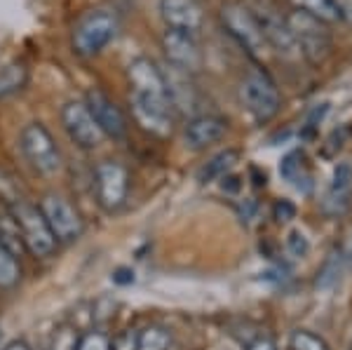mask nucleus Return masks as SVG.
I'll return each mask as SVG.
<instances>
[{
  "label": "nucleus",
  "instance_id": "nucleus-1",
  "mask_svg": "<svg viewBox=\"0 0 352 350\" xmlns=\"http://www.w3.org/2000/svg\"><path fill=\"white\" fill-rule=\"evenodd\" d=\"M120 17L111 8L87 10L76 21L71 33V50L80 59H94L118 38Z\"/></svg>",
  "mask_w": 352,
  "mask_h": 350
},
{
  "label": "nucleus",
  "instance_id": "nucleus-2",
  "mask_svg": "<svg viewBox=\"0 0 352 350\" xmlns=\"http://www.w3.org/2000/svg\"><path fill=\"white\" fill-rule=\"evenodd\" d=\"M240 99L244 104V109L249 111V116L258 122L265 125L272 118L280 113L282 97L277 83L270 78V73L265 69H261L258 64L249 66L244 73L242 83H240Z\"/></svg>",
  "mask_w": 352,
  "mask_h": 350
},
{
  "label": "nucleus",
  "instance_id": "nucleus-3",
  "mask_svg": "<svg viewBox=\"0 0 352 350\" xmlns=\"http://www.w3.org/2000/svg\"><path fill=\"white\" fill-rule=\"evenodd\" d=\"M289 28H292V36L296 41L298 54L303 56L308 64L312 66H322L329 59L333 50V38L329 33V24L315 19V17L294 10L287 14Z\"/></svg>",
  "mask_w": 352,
  "mask_h": 350
},
{
  "label": "nucleus",
  "instance_id": "nucleus-4",
  "mask_svg": "<svg viewBox=\"0 0 352 350\" xmlns=\"http://www.w3.org/2000/svg\"><path fill=\"white\" fill-rule=\"evenodd\" d=\"M19 149L26 162L43 177H54L64 167V157L47 127L43 122H28L19 134Z\"/></svg>",
  "mask_w": 352,
  "mask_h": 350
},
{
  "label": "nucleus",
  "instance_id": "nucleus-5",
  "mask_svg": "<svg viewBox=\"0 0 352 350\" xmlns=\"http://www.w3.org/2000/svg\"><path fill=\"white\" fill-rule=\"evenodd\" d=\"M247 8H249V12L254 14V19H256L261 33H263V41L270 50H275V52L282 56H289V59L298 56V47L292 36L287 17L282 14L270 0H252Z\"/></svg>",
  "mask_w": 352,
  "mask_h": 350
},
{
  "label": "nucleus",
  "instance_id": "nucleus-6",
  "mask_svg": "<svg viewBox=\"0 0 352 350\" xmlns=\"http://www.w3.org/2000/svg\"><path fill=\"white\" fill-rule=\"evenodd\" d=\"M16 221H19V228H21V235H24V245H26V252L33 254L36 259H50L52 254L56 252V238L50 228L47 219L43 217L41 207L38 205H31L28 200H21L16 202L12 207Z\"/></svg>",
  "mask_w": 352,
  "mask_h": 350
},
{
  "label": "nucleus",
  "instance_id": "nucleus-7",
  "mask_svg": "<svg viewBox=\"0 0 352 350\" xmlns=\"http://www.w3.org/2000/svg\"><path fill=\"white\" fill-rule=\"evenodd\" d=\"M129 172L118 160H101L94 169V193L96 202L104 212L116 214L124 207L129 197Z\"/></svg>",
  "mask_w": 352,
  "mask_h": 350
},
{
  "label": "nucleus",
  "instance_id": "nucleus-8",
  "mask_svg": "<svg viewBox=\"0 0 352 350\" xmlns=\"http://www.w3.org/2000/svg\"><path fill=\"white\" fill-rule=\"evenodd\" d=\"M221 24H223L226 33H228L232 41L240 45L252 59H258V56L265 52V47H268L263 41V33H261L256 19L249 12L247 5L226 3L223 8H221Z\"/></svg>",
  "mask_w": 352,
  "mask_h": 350
},
{
  "label": "nucleus",
  "instance_id": "nucleus-9",
  "mask_svg": "<svg viewBox=\"0 0 352 350\" xmlns=\"http://www.w3.org/2000/svg\"><path fill=\"white\" fill-rule=\"evenodd\" d=\"M41 212L47 219L50 228H52L54 238L59 245H71V242L80 240L85 233V219L78 212L73 202H68L64 195L50 193L41 200Z\"/></svg>",
  "mask_w": 352,
  "mask_h": 350
},
{
  "label": "nucleus",
  "instance_id": "nucleus-10",
  "mask_svg": "<svg viewBox=\"0 0 352 350\" xmlns=\"http://www.w3.org/2000/svg\"><path fill=\"white\" fill-rule=\"evenodd\" d=\"M129 106H132V116L144 132L153 134L157 139H167L174 129V116L169 99H155L144 97V94L129 92Z\"/></svg>",
  "mask_w": 352,
  "mask_h": 350
},
{
  "label": "nucleus",
  "instance_id": "nucleus-11",
  "mask_svg": "<svg viewBox=\"0 0 352 350\" xmlns=\"http://www.w3.org/2000/svg\"><path fill=\"white\" fill-rule=\"evenodd\" d=\"M61 125H64L68 139L82 151H94L101 146L104 134H101L99 125L94 122L92 113H89L85 101H66L61 106Z\"/></svg>",
  "mask_w": 352,
  "mask_h": 350
},
{
  "label": "nucleus",
  "instance_id": "nucleus-12",
  "mask_svg": "<svg viewBox=\"0 0 352 350\" xmlns=\"http://www.w3.org/2000/svg\"><path fill=\"white\" fill-rule=\"evenodd\" d=\"M162 50L164 56H167V66H174V69L190 73V76H195L204 64L200 43H197V36H192V33L164 28Z\"/></svg>",
  "mask_w": 352,
  "mask_h": 350
},
{
  "label": "nucleus",
  "instance_id": "nucleus-13",
  "mask_svg": "<svg viewBox=\"0 0 352 350\" xmlns=\"http://www.w3.org/2000/svg\"><path fill=\"white\" fill-rule=\"evenodd\" d=\"M82 101L87 104V109L92 113L94 122L99 125L104 137H109L113 141H122L127 137V129H129L127 118H124L120 106H118L104 89H99V87L87 89Z\"/></svg>",
  "mask_w": 352,
  "mask_h": 350
},
{
  "label": "nucleus",
  "instance_id": "nucleus-14",
  "mask_svg": "<svg viewBox=\"0 0 352 350\" xmlns=\"http://www.w3.org/2000/svg\"><path fill=\"white\" fill-rule=\"evenodd\" d=\"M129 92L144 94V97L169 99L167 83H164V71L148 56H134L127 66Z\"/></svg>",
  "mask_w": 352,
  "mask_h": 350
},
{
  "label": "nucleus",
  "instance_id": "nucleus-15",
  "mask_svg": "<svg viewBox=\"0 0 352 350\" xmlns=\"http://www.w3.org/2000/svg\"><path fill=\"white\" fill-rule=\"evenodd\" d=\"M157 10H160V17L167 28L200 36L204 26V12L197 0H160Z\"/></svg>",
  "mask_w": 352,
  "mask_h": 350
},
{
  "label": "nucleus",
  "instance_id": "nucleus-16",
  "mask_svg": "<svg viewBox=\"0 0 352 350\" xmlns=\"http://www.w3.org/2000/svg\"><path fill=\"white\" fill-rule=\"evenodd\" d=\"M228 132V120L214 113H200L188 118L184 127V139L190 151H204L212 144H217Z\"/></svg>",
  "mask_w": 352,
  "mask_h": 350
},
{
  "label": "nucleus",
  "instance_id": "nucleus-17",
  "mask_svg": "<svg viewBox=\"0 0 352 350\" xmlns=\"http://www.w3.org/2000/svg\"><path fill=\"white\" fill-rule=\"evenodd\" d=\"M164 83H167L169 104L174 111L186 113L190 118L200 116V92H197L190 73L169 66V71H164Z\"/></svg>",
  "mask_w": 352,
  "mask_h": 350
},
{
  "label": "nucleus",
  "instance_id": "nucleus-18",
  "mask_svg": "<svg viewBox=\"0 0 352 350\" xmlns=\"http://www.w3.org/2000/svg\"><path fill=\"white\" fill-rule=\"evenodd\" d=\"M237 160H240V151H235V149L221 151V153L209 157V160L200 167V172H197V182L200 184L221 182V179L228 177V174L232 172V167L237 165Z\"/></svg>",
  "mask_w": 352,
  "mask_h": 350
},
{
  "label": "nucleus",
  "instance_id": "nucleus-19",
  "mask_svg": "<svg viewBox=\"0 0 352 350\" xmlns=\"http://www.w3.org/2000/svg\"><path fill=\"white\" fill-rule=\"evenodd\" d=\"M0 245L8 247V250L19 259L26 254V245H24V235H21L19 221H16L12 207L3 205V202H0Z\"/></svg>",
  "mask_w": 352,
  "mask_h": 350
},
{
  "label": "nucleus",
  "instance_id": "nucleus-20",
  "mask_svg": "<svg viewBox=\"0 0 352 350\" xmlns=\"http://www.w3.org/2000/svg\"><path fill=\"white\" fill-rule=\"evenodd\" d=\"M280 174L285 182H289L296 188H310L312 182V174H310V165H308V157H305L303 151H292L282 157L280 162Z\"/></svg>",
  "mask_w": 352,
  "mask_h": 350
},
{
  "label": "nucleus",
  "instance_id": "nucleus-21",
  "mask_svg": "<svg viewBox=\"0 0 352 350\" xmlns=\"http://www.w3.org/2000/svg\"><path fill=\"white\" fill-rule=\"evenodd\" d=\"M343 261H345L343 250H340V247H333V250L324 256V261L320 263V268H317V275H315L317 289H331V287L336 285L340 273H343Z\"/></svg>",
  "mask_w": 352,
  "mask_h": 350
},
{
  "label": "nucleus",
  "instance_id": "nucleus-22",
  "mask_svg": "<svg viewBox=\"0 0 352 350\" xmlns=\"http://www.w3.org/2000/svg\"><path fill=\"white\" fill-rule=\"evenodd\" d=\"M28 83V69L24 64H8L0 69V101L19 94Z\"/></svg>",
  "mask_w": 352,
  "mask_h": 350
},
{
  "label": "nucleus",
  "instance_id": "nucleus-23",
  "mask_svg": "<svg viewBox=\"0 0 352 350\" xmlns=\"http://www.w3.org/2000/svg\"><path fill=\"white\" fill-rule=\"evenodd\" d=\"M296 10L315 17V19L324 21V24H336L343 21V12H340L336 0H294Z\"/></svg>",
  "mask_w": 352,
  "mask_h": 350
},
{
  "label": "nucleus",
  "instance_id": "nucleus-24",
  "mask_svg": "<svg viewBox=\"0 0 352 350\" xmlns=\"http://www.w3.org/2000/svg\"><path fill=\"white\" fill-rule=\"evenodd\" d=\"M82 338V329L73 322H61L56 325L50 334L47 350H78Z\"/></svg>",
  "mask_w": 352,
  "mask_h": 350
},
{
  "label": "nucleus",
  "instance_id": "nucleus-25",
  "mask_svg": "<svg viewBox=\"0 0 352 350\" xmlns=\"http://www.w3.org/2000/svg\"><path fill=\"white\" fill-rule=\"evenodd\" d=\"M21 280V263L8 247L0 245V292H10Z\"/></svg>",
  "mask_w": 352,
  "mask_h": 350
},
{
  "label": "nucleus",
  "instance_id": "nucleus-26",
  "mask_svg": "<svg viewBox=\"0 0 352 350\" xmlns=\"http://www.w3.org/2000/svg\"><path fill=\"white\" fill-rule=\"evenodd\" d=\"M172 331L160 325H148L139 331V350H169Z\"/></svg>",
  "mask_w": 352,
  "mask_h": 350
},
{
  "label": "nucleus",
  "instance_id": "nucleus-27",
  "mask_svg": "<svg viewBox=\"0 0 352 350\" xmlns=\"http://www.w3.org/2000/svg\"><path fill=\"white\" fill-rule=\"evenodd\" d=\"M289 350H331L324 336L310 329H294L289 334Z\"/></svg>",
  "mask_w": 352,
  "mask_h": 350
},
{
  "label": "nucleus",
  "instance_id": "nucleus-28",
  "mask_svg": "<svg viewBox=\"0 0 352 350\" xmlns=\"http://www.w3.org/2000/svg\"><path fill=\"white\" fill-rule=\"evenodd\" d=\"M26 200L24 193H21V186L19 182L8 172V169L0 167V202L8 207H14L16 202Z\"/></svg>",
  "mask_w": 352,
  "mask_h": 350
},
{
  "label": "nucleus",
  "instance_id": "nucleus-29",
  "mask_svg": "<svg viewBox=\"0 0 352 350\" xmlns=\"http://www.w3.org/2000/svg\"><path fill=\"white\" fill-rule=\"evenodd\" d=\"M78 350H113V336L99 327H92V329L82 331Z\"/></svg>",
  "mask_w": 352,
  "mask_h": 350
},
{
  "label": "nucleus",
  "instance_id": "nucleus-30",
  "mask_svg": "<svg viewBox=\"0 0 352 350\" xmlns=\"http://www.w3.org/2000/svg\"><path fill=\"white\" fill-rule=\"evenodd\" d=\"M287 252L292 254L294 259H303L305 254L310 252V242L305 238L300 230H292V233L287 235Z\"/></svg>",
  "mask_w": 352,
  "mask_h": 350
},
{
  "label": "nucleus",
  "instance_id": "nucleus-31",
  "mask_svg": "<svg viewBox=\"0 0 352 350\" xmlns=\"http://www.w3.org/2000/svg\"><path fill=\"white\" fill-rule=\"evenodd\" d=\"M350 182H352V167L350 165H338L333 169V179H331V188L336 193H350Z\"/></svg>",
  "mask_w": 352,
  "mask_h": 350
},
{
  "label": "nucleus",
  "instance_id": "nucleus-32",
  "mask_svg": "<svg viewBox=\"0 0 352 350\" xmlns=\"http://www.w3.org/2000/svg\"><path fill=\"white\" fill-rule=\"evenodd\" d=\"M113 350H139V331L124 329L113 336Z\"/></svg>",
  "mask_w": 352,
  "mask_h": 350
},
{
  "label": "nucleus",
  "instance_id": "nucleus-33",
  "mask_svg": "<svg viewBox=\"0 0 352 350\" xmlns=\"http://www.w3.org/2000/svg\"><path fill=\"white\" fill-rule=\"evenodd\" d=\"M272 217H275L280 223H287L296 217V207H294V202H289V200H277L275 205H272Z\"/></svg>",
  "mask_w": 352,
  "mask_h": 350
},
{
  "label": "nucleus",
  "instance_id": "nucleus-34",
  "mask_svg": "<svg viewBox=\"0 0 352 350\" xmlns=\"http://www.w3.org/2000/svg\"><path fill=\"white\" fill-rule=\"evenodd\" d=\"M244 350H280V348H277V343L272 341L270 336L258 334V336H254L252 341H247V346H244Z\"/></svg>",
  "mask_w": 352,
  "mask_h": 350
},
{
  "label": "nucleus",
  "instance_id": "nucleus-35",
  "mask_svg": "<svg viewBox=\"0 0 352 350\" xmlns=\"http://www.w3.org/2000/svg\"><path fill=\"white\" fill-rule=\"evenodd\" d=\"M111 280L116 282V285H132L134 282V270L132 268H116L111 273Z\"/></svg>",
  "mask_w": 352,
  "mask_h": 350
},
{
  "label": "nucleus",
  "instance_id": "nucleus-36",
  "mask_svg": "<svg viewBox=\"0 0 352 350\" xmlns=\"http://www.w3.org/2000/svg\"><path fill=\"white\" fill-rule=\"evenodd\" d=\"M0 350H33L28 343L24 341V338H14V341H10V343H5Z\"/></svg>",
  "mask_w": 352,
  "mask_h": 350
},
{
  "label": "nucleus",
  "instance_id": "nucleus-37",
  "mask_svg": "<svg viewBox=\"0 0 352 350\" xmlns=\"http://www.w3.org/2000/svg\"><path fill=\"white\" fill-rule=\"evenodd\" d=\"M336 3H338L340 12H343V19L352 21V0H336Z\"/></svg>",
  "mask_w": 352,
  "mask_h": 350
},
{
  "label": "nucleus",
  "instance_id": "nucleus-38",
  "mask_svg": "<svg viewBox=\"0 0 352 350\" xmlns=\"http://www.w3.org/2000/svg\"><path fill=\"white\" fill-rule=\"evenodd\" d=\"M350 348H352V346H350Z\"/></svg>",
  "mask_w": 352,
  "mask_h": 350
}]
</instances>
